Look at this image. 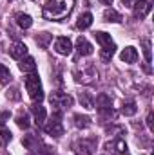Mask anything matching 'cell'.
<instances>
[{"label": "cell", "instance_id": "6da1fadb", "mask_svg": "<svg viewBox=\"0 0 154 155\" xmlns=\"http://www.w3.org/2000/svg\"><path fill=\"white\" fill-rule=\"evenodd\" d=\"M75 7V0H47L44 4V18L47 20H64Z\"/></svg>", "mask_w": 154, "mask_h": 155}, {"label": "cell", "instance_id": "7a4b0ae2", "mask_svg": "<svg viewBox=\"0 0 154 155\" xmlns=\"http://www.w3.org/2000/svg\"><path fill=\"white\" fill-rule=\"evenodd\" d=\"M26 90L29 94V97L33 101H42L44 99V90H42V83H40V78L33 72L26 78Z\"/></svg>", "mask_w": 154, "mask_h": 155}, {"label": "cell", "instance_id": "3957f363", "mask_svg": "<svg viewBox=\"0 0 154 155\" xmlns=\"http://www.w3.org/2000/svg\"><path fill=\"white\" fill-rule=\"evenodd\" d=\"M73 74L78 83H93L96 79V71L93 63H82V67H76Z\"/></svg>", "mask_w": 154, "mask_h": 155}, {"label": "cell", "instance_id": "277c9868", "mask_svg": "<svg viewBox=\"0 0 154 155\" xmlns=\"http://www.w3.org/2000/svg\"><path fill=\"white\" fill-rule=\"evenodd\" d=\"M49 103L51 107H54L56 110H64V108H69L73 105V97L69 94H62V92H53L49 96Z\"/></svg>", "mask_w": 154, "mask_h": 155}, {"label": "cell", "instance_id": "5b68a950", "mask_svg": "<svg viewBox=\"0 0 154 155\" xmlns=\"http://www.w3.org/2000/svg\"><path fill=\"white\" fill-rule=\"evenodd\" d=\"M44 130H45L49 135H53V137H62V135H64V124H62V121H60V112H56L47 124H44Z\"/></svg>", "mask_w": 154, "mask_h": 155}, {"label": "cell", "instance_id": "8992f818", "mask_svg": "<svg viewBox=\"0 0 154 155\" xmlns=\"http://www.w3.org/2000/svg\"><path fill=\"white\" fill-rule=\"evenodd\" d=\"M54 51H56L58 54L69 56V54L73 52V43H71V40L67 38V36H60V38H56V41H54Z\"/></svg>", "mask_w": 154, "mask_h": 155}, {"label": "cell", "instance_id": "52a82bcc", "mask_svg": "<svg viewBox=\"0 0 154 155\" xmlns=\"http://www.w3.org/2000/svg\"><path fill=\"white\" fill-rule=\"evenodd\" d=\"M96 148V143L94 141H89V139H82L75 143V152L76 155H93V150Z\"/></svg>", "mask_w": 154, "mask_h": 155}, {"label": "cell", "instance_id": "ba28073f", "mask_svg": "<svg viewBox=\"0 0 154 155\" xmlns=\"http://www.w3.org/2000/svg\"><path fill=\"white\" fill-rule=\"evenodd\" d=\"M132 9H134V16L136 18H145L147 15H149V11H151V2L149 0H138L134 5H132Z\"/></svg>", "mask_w": 154, "mask_h": 155}, {"label": "cell", "instance_id": "9c48e42d", "mask_svg": "<svg viewBox=\"0 0 154 155\" xmlns=\"http://www.w3.org/2000/svg\"><path fill=\"white\" fill-rule=\"evenodd\" d=\"M105 150H109V152H113L116 155H121L127 152V144H125L123 139H113V141H109L105 144Z\"/></svg>", "mask_w": 154, "mask_h": 155}, {"label": "cell", "instance_id": "30bf717a", "mask_svg": "<svg viewBox=\"0 0 154 155\" xmlns=\"http://www.w3.org/2000/svg\"><path fill=\"white\" fill-rule=\"evenodd\" d=\"M26 54H27V47H26L22 41H15V43L9 47V56L15 58V60H22Z\"/></svg>", "mask_w": 154, "mask_h": 155}, {"label": "cell", "instance_id": "8fae6325", "mask_svg": "<svg viewBox=\"0 0 154 155\" xmlns=\"http://www.w3.org/2000/svg\"><path fill=\"white\" fill-rule=\"evenodd\" d=\"M76 51L80 56H89V54H93V45L87 41L85 36H78L76 40Z\"/></svg>", "mask_w": 154, "mask_h": 155}, {"label": "cell", "instance_id": "7c38bea8", "mask_svg": "<svg viewBox=\"0 0 154 155\" xmlns=\"http://www.w3.org/2000/svg\"><path fill=\"white\" fill-rule=\"evenodd\" d=\"M120 60L125 61V63H136V60H138V51H136L134 47H125V49L121 51V54H120Z\"/></svg>", "mask_w": 154, "mask_h": 155}, {"label": "cell", "instance_id": "4fadbf2b", "mask_svg": "<svg viewBox=\"0 0 154 155\" xmlns=\"http://www.w3.org/2000/svg\"><path fill=\"white\" fill-rule=\"evenodd\" d=\"M18 67H20L22 72H29V74H33V72L37 71V61H35V58H31V56H24L22 61L18 63Z\"/></svg>", "mask_w": 154, "mask_h": 155}, {"label": "cell", "instance_id": "5bb4252c", "mask_svg": "<svg viewBox=\"0 0 154 155\" xmlns=\"http://www.w3.org/2000/svg\"><path fill=\"white\" fill-rule=\"evenodd\" d=\"M31 112H33V116H35V123H37L38 126H44L45 117H47L45 108H44V107H40V105H35V107H31Z\"/></svg>", "mask_w": 154, "mask_h": 155}, {"label": "cell", "instance_id": "9a60e30c", "mask_svg": "<svg viewBox=\"0 0 154 155\" xmlns=\"http://www.w3.org/2000/svg\"><path fill=\"white\" fill-rule=\"evenodd\" d=\"M94 38H96V41L102 45V49H103V47H113V45H114L113 40H111V35H107V33H103V31H96V33H94Z\"/></svg>", "mask_w": 154, "mask_h": 155}, {"label": "cell", "instance_id": "2e32d148", "mask_svg": "<svg viewBox=\"0 0 154 155\" xmlns=\"http://www.w3.org/2000/svg\"><path fill=\"white\" fill-rule=\"evenodd\" d=\"M91 24H93V15H91V13H83V15H80V18H78L76 27L80 31H85V29L91 27Z\"/></svg>", "mask_w": 154, "mask_h": 155}, {"label": "cell", "instance_id": "e0dca14e", "mask_svg": "<svg viewBox=\"0 0 154 155\" xmlns=\"http://www.w3.org/2000/svg\"><path fill=\"white\" fill-rule=\"evenodd\" d=\"M22 144H24L27 150H38L40 141H38V137H37V135H33V134H27V135L22 139Z\"/></svg>", "mask_w": 154, "mask_h": 155}, {"label": "cell", "instance_id": "ac0fdd59", "mask_svg": "<svg viewBox=\"0 0 154 155\" xmlns=\"http://www.w3.org/2000/svg\"><path fill=\"white\" fill-rule=\"evenodd\" d=\"M16 24H18V27H22V29H29V27L33 25V18H31L29 15H26V13H18V15H16Z\"/></svg>", "mask_w": 154, "mask_h": 155}, {"label": "cell", "instance_id": "d6986e66", "mask_svg": "<svg viewBox=\"0 0 154 155\" xmlns=\"http://www.w3.org/2000/svg\"><path fill=\"white\" fill-rule=\"evenodd\" d=\"M111 105H113V101H111V97H109L107 94H100V96L96 97V107H98V110L111 108Z\"/></svg>", "mask_w": 154, "mask_h": 155}, {"label": "cell", "instance_id": "ffe728a7", "mask_svg": "<svg viewBox=\"0 0 154 155\" xmlns=\"http://www.w3.org/2000/svg\"><path fill=\"white\" fill-rule=\"evenodd\" d=\"M11 137H13V135H11L9 128L2 123V124H0V146H7V143L11 141Z\"/></svg>", "mask_w": 154, "mask_h": 155}, {"label": "cell", "instance_id": "44dd1931", "mask_svg": "<svg viewBox=\"0 0 154 155\" xmlns=\"http://www.w3.org/2000/svg\"><path fill=\"white\" fill-rule=\"evenodd\" d=\"M103 18H105V22H114V24L121 22V15L118 11H114V9H105L103 11Z\"/></svg>", "mask_w": 154, "mask_h": 155}, {"label": "cell", "instance_id": "7402d4cb", "mask_svg": "<svg viewBox=\"0 0 154 155\" xmlns=\"http://www.w3.org/2000/svg\"><path fill=\"white\" fill-rule=\"evenodd\" d=\"M75 124H76L78 128H89V126H91V117L76 114V116H75Z\"/></svg>", "mask_w": 154, "mask_h": 155}, {"label": "cell", "instance_id": "603a6c76", "mask_svg": "<svg viewBox=\"0 0 154 155\" xmlns=\"http://www.w3.org/2000/svg\"><path fill=\"white\" fill-rule=\"evenodd\" d=\"M136 112H138V107H136V103H134V101L125 103V105H123V108H121V114H123V116H134Z\"/></svg>", "mask_w": 154, "mask_h": 155}, {"label": "cell", "instance_id": "cb8c5ba5", "mask_svg": "<svg viewBox=\"0 0 154 155\" xmlns=\"http://www.w3.org/2000/svg\"><path fill=\"white\" fill-rule=\"evenodd\" d=\"M16 124H18L22 130H27V128H29V124H31V123H29V116H27L26 112L18 114V116H16Z\"/></svg>", "mask_w": 154, "mask_h": 155}, {"label": "cell", "instance_id": "d4e9b609", "mask_svg": "<svg viewBox=\"0 0 154 155\" xmlns=\"http://www.w3.org/2000/svg\"><path fill=\"white\" fill-rule=\"evenodd\" d=\"M114 51H116V45H113V47H103V49L100 51V58H102L103 61H109V60L114 56Z\"/></svg>", "mask_w": 154, "mask_h": 155}, {"label": "cell", "instance_id": "484cf974", "mask_svg": "<svg viewBox=\"0 0 154 155\" xmlns=\"http://www.w3.org/2000/svg\"><path fill=\"white\" fill-rule=\"evenodd\" d=\"M11 72H9V69H7V67H5V65H2V63H0V83H4V85H5V83H9V81H11Z\"/></svg>", "mask_w": 154, "mask_h": 155}, {"label": "cell", "instance_id": "4316f807", "mask_svg": "<svg viewBox=\"0 0 154 155\" xmlns=\"http://www.w3.org/2000/svg\"><path fill=\"white\" fill-rule=\"evenodd\" d=\"M80 103H82V107H85V108H93V97H91L87 92H80Z\"/></svg>", "mask_w": 154, "mask_h": 155}, {"label": "cell", "instance_id": "83f0119b", "mask_svg": "<svg viewBox=\"0 0 154 155\" xmlns=\"http://www.w3.org/2000/svg\"><path fill=\"white\" fill-rule=\"evenodd\" d=\"M51 35L49 33H40L38 36H37V43H38L40 47H47L49 45V41H51Z\"/></svg>", "mask_w": 154, "mask_h": 155}, {"label": "cell", "instance_id": "f1b7e54d", "mask_svg": "<svg viewBox=\"0 0 154 155\" xmlns=\"http://www.w3.org/2000/svg\"><path fill=\"white\" fill-rule=\"evenodd\" d=\"M143 54H145V60H147V63H151V41L149 40H143Z\"/></svg>", "mask_w": 154, "mask_h": 155}, {"label": "cell", "instance_id": "f546056e", "mask_svg": "<svg viewBox=\"0 0 154 155\" xmlns=\"http://www.w3.org/2000/svg\"><path fill=\"white\" fill-rule=\"evenodd\" d=\"M5 96H7V99H15V101H16V99H20V92H18V88H16V87H13L11 90H7V94H5Z\"/></svg>", "mask_w": 154, "mask_h": 155}, {"label": "cell", "instance_id": "4dcf8cb0", "mask_svg": "<svg viewBox=\"0 0 154 155\" xmlns=\"http://www.w3.org/2000/svg\"><path fill=\"white\" fill-rule=\"evenodd\" d=\"M154 116H152V112H151V114H149V116H147V124H149V128H151V132H154Z\"/></svg>", "mask_w": 154, "mask_h": 155}, {"label": "cell", "instance_id": "1f68e13d", "mask_svg": "<svg viewBox=\"0 0 154 155\" xmlns=\"http://www.w3.org/2000/svg\"><path fill=\"white\" fill-rule=\"evenodd\" d=\"M136 2H138V0H123V5H127V7H132Z\"/></svg>", "mask_w": 154, "mask_h": 155}, {"label": "cell", "instance_id": "d6a6232c", "mask_svg": "<svg viewBox=\"0 0 154 155\" xmlns=\"http://www.w3.org/2000/svg\"><path fill=\"white\" fill-rule=\"evenodd\" d=\"M9 116H11L9 112H2V114H0V121L4 123V121H5V119H7V117H9Z\"/></svg>", "mask_w": 154, "mask_h": 155}, {"label": "cell", "instance_id": "836d02e7", "mask_svg": "<svg viewBox=\"0 0 154 155\" xmlns=\"http://www.w3.org/2000/svg\"><path fill=\"white\" fill-rule=\"evenodd\" d=\"M102 2H103V4H107V5H111V4H113V0H102Z\"/></svg>", "mask_w": 154, "mask_h": 155}, {"label": "cell", "instance_id": "e575fe53", "mask_svg": "<svg viewBox=\"0 0 154 155\" xmlns=\"http://www.w3.org/2000/svg\"><path fill=\"white\" fill-rule=\"evenodd\" d=\"M27 155H35V153H27Z\"/></svg>", "mask_w": 154, "mask_h": 155}]
</instances>
